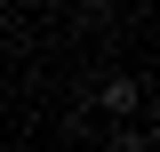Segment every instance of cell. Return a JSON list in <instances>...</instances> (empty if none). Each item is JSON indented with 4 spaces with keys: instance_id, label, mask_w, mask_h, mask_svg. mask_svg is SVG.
Instances as JSON below:
<instances>
[{
    "instance_id": "1",
    "label": "cell",
    "mask_w": 160,
    "mask_h": 152,
    "mask_svg": "<svg viewBox=\"0 0 160 152\" xmlns=\"http://www.w3.org/2000/svg\"><path fill=\"white\" fill-rule=\"evenodd\" d=\"M96 104H104V112H136V104H144V88H136V80H104V96H96Z\"/></svg>"
},
{
    "instance_id": "2",
    "label": "cell",
    "mask_w": 160,
    "mask_h": 152,
    "mask_svg": "<svg viewBox=\"0 0 160 152\" xmlns=\"http://www.w3.org/2000/svg\"><path fill=\"white\" fill-rule=\"evenodd\" d=\"M104 152H152V144H144V136H128V128H120V136H112V144H104Z\"/></svg>"
}]
</instances>
